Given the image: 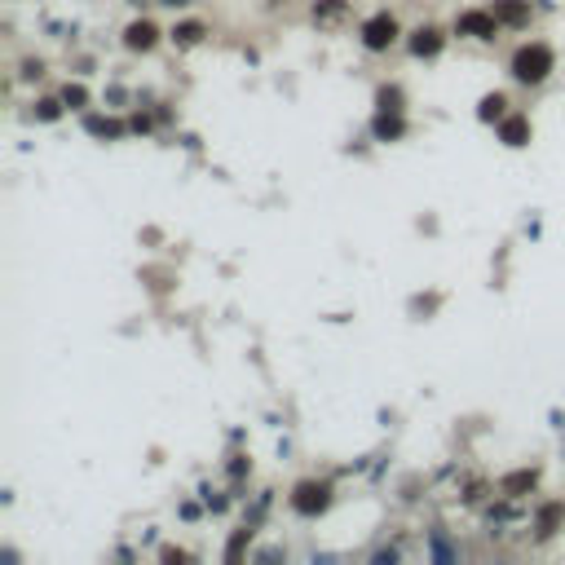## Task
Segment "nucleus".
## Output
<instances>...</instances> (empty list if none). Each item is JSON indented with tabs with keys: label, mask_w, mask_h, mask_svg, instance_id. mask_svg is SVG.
<instances>
[{
	"label": "nucleus",
	"mask_w": 565,
	"mask_h": 565,
	"mask_svg": "<svg viewBox=\"0 0 565 565\" xmlns=\"http://www.w3.org/2000/svg\"><path fill=\"white\" fill-rule=\"evenodd\" d=\"M548 71H552V49H548V44H526V49H517V58H512V75H517L521 84H539V80H548Z\"/></svg>",
	"instance_id": "1"
},
{
	"label": "nucleus",
	"mask_w": 565,
	"mask_h": 565,
	"mask_svg": "<svg viewBox=\"0 0 565 565\" xmlns=\"http://www.w3.org/2000/svg\"><path fill=\"white\" fill-rule=\"evenodd\" d=\"M327 499H332V491L323 482H300L297 491H292V508H297L300 517H318L327 508Z\"/></svg>",
	"instance_id": "2"
},
{
	"label": "nucleus",
	"mask_w": 565,
	"mask_h": 565,
	"mask_svg": "<svg viewBox=\"0 0 565 565\" xmlns=\"http://www.w3.org/2000/svg\"><path fill=\"white\" fill-rule=\"evenodd\" d=\"M394 40H398V23H394L389 14H375V18H366L363 23V44L366 49L380 54V49H389Z\"/></svg>",
	"instance_id": "3"
},
{
	"label": "nucleus",
	"mask_w": 565,
	"mask_h": 565,
	"mask_svg": "<svg viewBox=\"0 0 565 565\" xmlns=\"http://www.w3.org/2000/svg\"><path fill=\"white\" fill-rule=\"evenodd\" d=\"M460 35H472V40H491L499 27V18L495 14H482V9H468V14H460Z\"/></svg>",
	"instance_id": "4"
},
{
	"label": "nucleus",
	"mask_w": 565,
	"mask_h": 565,
	"mask_svg": "<svg viewBox=\"0 0 565 565\" xmlns=\"http://www.w3.org/2000/svg\"><path fill=\"white\" fill-rule=\"evenodd\" d=\"M495 18L499 23H508V27H521V23L531 18V5H526V0H499Z\"/></svg>",
	"instance_id": "5"
},
{
	"label": "nucleus",
	"mask_w": 565,
	"mask_h": 565,
	"mask_svg": "<svg viewBox=\"0 0 565 565\" xmlns=\"http://www.w3.org/2000/svg\"><path fill=\"white\" fill-rule=\"evenodd\" d=\"M437 49H442V35L433 32V27H420V32L411 35V54L415 58H433Z\"/></svg>",
	"instance_id": "6"
},
{
	"label": "nucleus",
	"mask_w": 565,
	"mask_h": 565,
	"mask_svg": "<svg viewBox=\"0 0 565 565\" xmlns=\"http://www.w3.org/2000/svg\"><path fill=\"white\" fill-rule=\"evenodd\" d=\"M499 137H503L508 146H526V141H531V124H526L521 115H512V120H503V129H499Z\"/></svg>",
	"instance_id": "7"
},
{
	"label": "nucleus",
	"mask_w": 565,
	"mask_h": 565,
	"mask_svg": "<svg viewBox=\"0 0 565 565\" xmlns=\"http://www.w3.org/2000/svg\"><path fill=\"white\" fill-rule=\"evenodd\" d=\"M155 27H151V23H133V27H129V32H124V44H129V49H151V44H155Z\"/></svg>",
	"instance_id": "8"
},
{
	"label": "nucleus",
	"mask_w": 565,
	"mask_h": 565,
	"mask_svg": "<svg viewBox=\"0 0 565 565\" xmlns=\"http://www.w3.org/2000/svg\"><path fill=\"white\" fill-rule=\"evenodd\" d=\"M375 137H402V120H398V111H380V120H375Z\"/></svg>",
	"instance_id": "9"
},
{
	"label": "nucleus",
	"mask_w": 565,
	"mask_h": 565,
	"mask_svg": "<svg viewBox=\"0 0 565 565\" xmlns=\"http://www.w3.org/2000/svg\"><path fill=\"white\" fill-rule=\"evenodd\" d=\"M172 40H177V44H200V40H203V23H181V27L172 32Z\"/></svg>",
	"instance_id": "10"
},
{
	"label": "nucleus",
	"mask_w": 565,
	"mask_h": 565,
	"mask_svg": "<svg viewBox=\"0 0 565 565\" xmlns=\"http://www.w3.org/2000/svg\"><path fill=\"white\" fill-rule=\"evenodd\" d=\"M503 106H508V98H503V93H491V98H482V111H477V115H482V120H499Z\"/></svg>",
	"instance_id": "11"
},
{
	"label": "nucleus",
	"mask_w": 565,
	"mask_h": 565,
	"mask_svg": "<svg viewBox=\"0 0 565 565\" xmlns=\"http://www.w3.org/2000/svg\"><path fill=\"white\" fill-rule=\"evenodd\" d=\"M561 503H552V508H543V512H539V534H552V526H557V521H561Z\"/></svg>",
	"instance_id": "12"
},
{
	"label": "nucleus",
	"mask_w": 565,
	"mask_h": 565,
	"mask_svg": "<svg viewBox=\"0 0 565 565\" xmlns=\"http://www.w3.org/2000/svg\"><path fill=\"white\" fill-rule=\"evenodd\" d=\"M531 486H534V472H512V477L503 482V491H508V495H517V491H531Z\"/></svg>",
	"instance_id": "13"
},
{
	"label": "nucleus",
	"mask_w": 565,
	"mask_h": 565,
	"mask_svg": "<svg viewBox=\"0 0 565 565\" xmlns=\"http://www.w3.org/2000/svg\"><path fill=\"white\" fill-rule=\"evenodd\" d=\"M84 102H89V93H84L80 84H67V106H71V111H80Z\"/></svg>",
	"instance_id": "14"
},
{
	"label": "nucleus",
	"mask_w": 565,
	"mask_h": 565,
	"mask_svg": "<svg viewBox=\"0 0 565 565\" xmlns=\"http://www.w3.org/2000/svg\"><path fill=\"white\" fill-rule=\"evenodd\" d=\"M314 18H327V23H332V18H340V0L323 5V9H314Z\"/></svg>",
	"instance_id": "15"
},
{
	"label": "nucleus",
	"mask_w": 565,
	"mask_h": 565,
	"mask_svg": "<svg viewBox=\"0 0 565 565\" xmlns=\"http://www.w3.org/2000/svg\"><path fill=\"white\" fill-rule=\"evenodd\" d=\"M40 120H58V102H40Z\"/></svg>",
	"instance_id": "16"
},
{
	"label": "nucleus",
	"mask_w": 565,
	"mask_h": 565,
	"mask_svg": "<svg viewBox=\"0 0 565 565\" xmlns=\"http://www.w3.org/2000/svg\"><path fill=\"white\" fill-rule=\"evenodd\" d=\"M89 129L93 133H120V124H102V120H89Z\"/></svg>",
	"instance_id": "17"
},
{
	"label": "nucleus",
	"mask_w": 565,
	"mask_h": 565,
	"mask_svg": "<svg viewBox=\"0 0 565 565\" xmlns=\"http://www.w3.org/2000/svg\"><path fill=\"white\" fill-rule=\"evenodd\" d=\"M164 5H190V0H164Z\"/></svg>",
	"instance_id": "18"
}]
</instances>
